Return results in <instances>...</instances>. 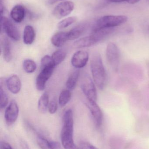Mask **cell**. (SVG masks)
I'll list each match as a JSON object with an SVG mask.
<instances>
[{
    "instance_id": "cell-10",
    "label": "cell",
    "mask_w": 149,
    "mask_h": 149,
    "mask_svg": "<svg viewBox=\"0 0 149 149\" xmlns=\"http://www.w3.org/2000/svg\"><path fill=\"white\" fill-rule=\"evenodd\" d=\"M19 107L16 102L11 101L6 108L4 113V118L7 124H13L17 120L19 114Z\"/></svg>"
},
{
    "instance_id": "cell-15",
    "label": "cell",
    "mask_w": 149,
    "mask_h": 149,
    "mask_svg": "<svg viewBox=\"0 0 149 149\" xmlns=\"http://www.w3.org/2000/svg\"><path fill=\"white\" fill-rule=\"evenodd\" d=\"M68 41L67 32L60 31L54 34L52 37V44L55 47H60Z\"/></svg>"
},
{
    "instance_id": "cell-6",
    "label": "cell",
    "mask_w": 149,
    "mask_h": 149,
    "mask_svg": "<svg viewBox=\"0 0 149 149\" xmlns=\"http://www.w3.org/2000/svg\"><path fill=\"white\" fill-rule=\"evenodd\" d=\"M1 29L7 34V36L14 41H17L20 38V35L16 26L5 17L1 18Z\"/></svg>"
},
{
    "instance_id": "cell-3",
    "label": "cell",
    "mask_w": 149,
    "mask_h": 149,
    "mask_svg": "<svg viewBox=\"0 0 149 149\" xmlns=\"http://www.w3.org/2000/svg\"><path fill=\"white\" fill-rule=\"evenodd\" d=\"M128 20L125 15H106L99 18L94 25L92 30L106 28H114L125 23Z\"/></svg>"
},
{
    "instance_id": "cell-9",
    "label": "cell",
    "mask_w": 149,
    "mask_h": 149,
    "mask_svg": "<svg viewBox=\"0 0 149 149\" xmlns=\"http://www.w3.org/2000/svg\"><path fill=\"white\" fill-rule=\"evenodd\" d=\"M55 68L49 67L42 68L36 79V87L38 90L42 91L45 89L46 82L52 75Z\"/></svg>"
},
{
    "instance_id": "cell-25",
    "label": "cell",
    "mask_w": 149,
    "mask_h": 149,
    "mask_svg": "<svg viewBox=\"0 0 149 149\" xmlns=\"http://www.w3.org/2000/svg\"><path fill=\"white\" fill-rule=\"evenodd\" d=\"M37 142L41 149H53L51 141H49L42 136H38Z\"/></svg>"
},
{
    "instance_id": "cell-26",
    "label": "cell",
    "mask_w": 149,
    "mask_h": 149,
    "mask_svg": "<svg viewBox=\"0 0 149 149\" xmlns=\"http://www.w3.org/2000/svg\"><path fill=\"white\" fill-rule=\"evenodd\" d=\"M41 68L49 67H56L51 56L46 55L42 58L41 60Z\"/></svg>"
},
{
    "instance_id": "cell-7",
    "label": "cell",
    "mask_w": 149,
    "mask_h": 149,
    "mask_svg": "<svg viewBox=\"0 0 149 149\" xmlns=\"http://www.w3.org/2000/svg\"><path fill=\"white\" fill-rule=\"evenodd\" d=\"M74 4L71 1H65L59 3L52 12L56 18L59 19L70 15L74 9Z\"/></svg>"
},
{
    "instance_id": "cell-33",
    "label": "cell",
    "mask_w": 149,
    "mask_h": 149,
    "mask_svg": "<svg viewBox=\"0 0 149 149\" xmlns=\"http://www.w3.org/2000/svg\"><path fill=\"white\" fill-rule=\"evenodd\" d=\"M21 145L22 149H30L27 143L24 141L21 142Z\"/></svg>"
},
{
    "instance_id": "cell-19",
    "label": "cell",
    "mask_w": 149,
    "mask_h": 149,
    "mask_svg": "<svg viewBox=\"0 0 149 149\" xmlns=\"http://www.w3.org/2000/svg\"><path fill=\"white\" fill-rule=\"evenodd\" d=\"M86 26L80 25L74 27L67 32L68 40H73L78 39L85 30Z\"/></svg>"
},
{
    "instance_id": "cell-17",
    "label": "cell",
    "mask_w": 149,
    "mask_h": 149,
    "mask_svg": "<svg viewBox=\"0 0 149 149\" xmlns=\"http://www.w3.org/2000/svg\"><path fill=\"white\" fill-rule=\"evenodd\" d=\"M79 75L80 72L78 70H75L70 74L66 83V87L68 90H73L76 88Z\"/></svg>"
},
{
    "instance_id": "cell-14",
    "label": "cell",
    "mask_w": 149,
    "mask_h": 149,
    "mask_svg": "<svg viewBox=\"0 0 149 149\" xmlns=\"http://www.w3.org/2000/svg\"><path fill=\"white\" fill-rule=\"evenodd\" d=\"M1 53H2L3 58L6 62H10L12 59L11 45L7 38L4 37L1 41Z\"/></svg>"
},
{
    "instance_id": "cell-1",
    "label": "cell",
    "mask_w": 149,
    "mask_h": 149,
    "mask_svg": "<svg viewBox=\"0 0 149 149\" xmlns=\"http://www.w3.org/2000/svg\"><path fill=\"white\" fill-rule=\"evenodd\" d=\"M61 141L65 149H80L75 145L73 139V113L71 109L66 111L63 116Z\"/></svg>"
},
{
    "instance_id": "cell-27",
    "label": "cell",
    "mask_w": 149,
    "mask_h": 149,
    "mask_svg": "<svg viewBox=\"0 0 149 149\" xmlns=\"http://www.w3.org/2000/svg\"><path fill=\"white\" fill-rule=\"evenodd\" d=\"M8 97L6 92L4 91L2 86L0 88V108L1 109H4L8 105Z\"/></svg>"
},
{
    "instance_id": "cell-11",
    "label": "cell",
    "mask_w": 149,
    "mask_h": 149,
    "mask_svg": "<svg viewBox=\"0 0 149 149\" xmlns=\"http://www.w3.org/2000/svg\"><path fill=\"white\" fill-rule=\"evenodd\" d=\"M89 59V54L85 51H79L75 52L72 57L71 63L73 67L81 69L85 67Z\"/></svg>"
},
{
    "instance_id": "cell-22",
    "label": "cell",
    "mask_w": 149,
    "mask_h": 149,
    "mask_svg": "<svg viewBox=\"0 0 149 149\" xmlns=\"http://www.w3.org/2000/svg\"><path fill=\"white\" fill-rule=\"evenodd\" d=\"M71 97V93L70 90L65 89L60 93L59 97L58 102L61 107H64L70 101Z\"/></svg>"
},
{
    "instance_id": "cell-29",
    "label": "cell",
    "mask_w": 149,
    "mask_h": 149,
    "mask_svg": "<svg viewBox=\"0 0 149 149\" xmlns=\"http://www.w3.org/2000/svg\"><path fill=\"white\" fill-rule=\"evenodd\" d=\"M80 149H99L91 143L86 142H82L80 144Z\"/></svg>"
},
{
    "instance_id": "cell-5",
    "label": "cell",
    "mask_w": 149,
    "mask_h": 149,
    "mask_svg": "<svg viewBox=\"0 0 149 149\" xmlns=\"http://www.w3.org/2000/svg\"><path fill=\"white\" fill-rule=\"evenodd\" d=\"M107 61L111 69L115 72L118 71L120 62V52L118 46L113 42H110L106 50Z\"/></svg>"
},
{
    "instance_id": "cell-31",
    "label": "cell",
    "mask_w": 149,
    "mask_h": 149,
    "mask_svg": "<svg viewBox=\"0 0 149 149\" xmlns=\"http://www.w3.org/2000/svg\"><path fill=\"white\" fill-rule=\"evenodd\" d=\"M0 149H13L8 143L1 142L0 144Z\"/></svg>"
},
{
    "instance_id": "cell-24",
    "label": "cell",
    "mask_w": 149,
    "mask_h": 149,
    "mask_svg": "<svg viewBox=\"0 0 149 149\" xmlns=\"http://www.w3.org/2000/svg\"><path fill=\"white\" fill-rule=\"evenodd\" d=\"M76 20H77V18L75 17H70L66 18L65 19L60 21L58 24V28L60 29H65L74 23Z\"/></svg>"
},
{
    "instance_id": "cell-8",
    "label": "cell",
    "mask_w": 149,
    "mask_h": 149,
    "mask_svg": "<svg viewBox=\"0 0 149 149\" xmlns=\"http://www.w3.org/2000/svg\"><path fill=\"white\" fill-rule=\"evenodd\" d=\"M85 105L89 109L96 126L100 127L103 121V113L96 102L87 99Z\"/></svg>"
},
{
    "instance_id": "cell-20",
    "label": "cell",
    "mask_w": 149,
    "mask_h": 149,
    "mask_svg": "<svg viewBox=\"0 0 149 149\" xmlns=\"http://www.w3.org/2000/svg\"><path fill=\"white\" fill-rule=\"evenodd\" d=\"M49 96L47 93H45L39 98L38 108L40 112L44 113L47 111L49 105Z\"/></svg>"
},
{
    "instance_id": "cell-32",
    "label": "cell",
    "mask_w": 149,
    "mask_h": 149,
    "mask_svg": "<svg viewBox=\"0 0 149 149\" xmlns=\"http://www.w3.org/2000/svg\"><path fill=\"white\" fill-rule=\"evenodd\" d=\"M51 143L53 149H60L61 147L59 143L53 141H51Z\"/></svg>"
},
{
    "instance_id": "cell-34",
    "label": "cell",
    "mask_w": 149,
    "mask_h": 149,
    "mask_svg": "<svg viewBox=\"0 0 149 149\" xmlns=\"http://www.w3.org/2000/svg\"><path fill=\"white\" fill-rule=\"evenodd\" d=\"M62 1H64V0H49V3L50 4H52L55 3H57V2Z\"/></svg>"
},
{
    "instance_id": "cell-28",
    "label": "cell",
    "mask_w": 149,
    "mask_h": 149,
    "mask_svg": "<svg viewBox=\"0 0 149 149\" xmlns=\"http://www.w3.org/2000/svg\"><path fill=\"white\" fill-rule=\"evenodd\" d=\"M58 103L56 97H53L49 103L48 110L49 113L51 114L55 113L57 110Z\"/></svg>"
},
{
    "instance_id": "cell-2",
    "label": "cell",
    "mask_w": 149,
    "mask_h": 149,
    "mask_svg": "<svg viewBox=\"0 0 149 149\" xmlns=\"http://www.w3.org/2000/svg\"><path fill=\"white\" fill-rule=\"evenodd\" d=\"M91 70L95 85L100 90L104 89L107 81V74L99 53H94L91 61Z\"/></svg>"
},
{
    "instance_id": "cell-16",
    "label": "cell",
    "mask_w": 149,
    "mask_h": 149,
    "mask_svg": "<svg viewBox=\"0 0 149 149\" xmlns=\"http://www.w3.org/2000/svg\"><path fill=\"white\" fill-rule=\"evenodd\" d=\"M36 33L32 26L27 25L24 28L23 32V42L25 44H32L35 40Z\"/></svg>"
},
{
    "instance_id": "cell-18",
    "label": "cell",
    "mask_w": 149,
    "mask_h": 149,
    "mask_svg": "<svg viewBox=\"0 0 149 149\" xmlns=\"http://www.w3.org/2000/svg\"><path fill=\"white\" fill-rule=\"evenodd\" d=\"M95 44L92 37L89 36L75 41L74 43V46L77 48H86L91 47Z\"/></svg>"
},
{
    "instance_id": "cell-4",
    "label": "cell",
    "mask_w": 149,
    "mask_h": 149,
    "mask_svg": "<svg viewBox=\"0 0 149 149\" xmlns=\"http://www.w3.org/2000/svg\"><path fill=\"white\" fill-rule=\"evenodd\" d=\"M80 87L87 99L96 102L97 93L96 87L94 81L87 73H84L81 76Z\"/></svg>"
},
{
    "instance_id": "cell-23",
    "label": "cell",
    "mask_w": 149,
    "mask_h": 149,
    "mask_svg": "<svg viewBox=\"0 0 149 149\" xmlns=\"http://www.w3.org/2000/svg\"><path fill=\"white\" fill-rule=\"evenodd\" d=\"M23 67L25 72L28 73H31L36 70V64L35 62L31 59H26L23 63Z\"/></svg>"
},
{
    "instance_id": "cell-13",
    "label": "cell",
    "mask_w": 149,
    "mask_h": 149,
    "mask_svg": "<svg viewBox=\"0 0 149 149\" xmlns=\"http://www.w3.org/2000/svg\"><path fill=\"white\" fill-rule=\"evenodd\" d=\"M25 15V10L23 6L21 5H15L11 10L10 15L13 21L17 23L22 22Z\"/></svg>"
},
{
    "instance_id": "cell-21",
    "label": "cell",
    "mask_w": 149,
    "mask_h": 149,
    "mask_svg": "<svg viewBox=\"0 0 149 149\" xmlns=\"http://www.w3.org/2000/svg\"><path fill=\"white\" fill-rule=\"evenodd\" d=\"M66 53L63 49L58 50L53 52L52 58L56 66L60 64L66 57Z\"/></svg>"
},
{
    "instance_id": "cell-30",
    "label": "cell",
    "mask_w": 149,
    "mask_h": 149,
    "mask_svg": "<svg viewBox=\"0 0 149 149\" xmlns=\"http://www.w3.org/2000/svg\"><path fill=\"white\" fill-rule=\"evenodd\" d=\"M108 1L113 3L127 2L130 4H134L139 2L141 0H106Z\"/></svg>"
},
{
    "instance_id": "cell-12",
    "label": "cell",
    "mask_w": 149,
    "mask_h": 149,
    "mask_svg": "<svg viewBox=\"0 0 149 149\" xmlns=\"http://www.w3.org/2000/svg\"><path fill=\"white\" fill-rule=\"evenodd\" d=\"M6 84L10 92L14 94L18 93L21 88V82L18 76L13 74L6 81Z\"/></svg>"
}]
</instances>
